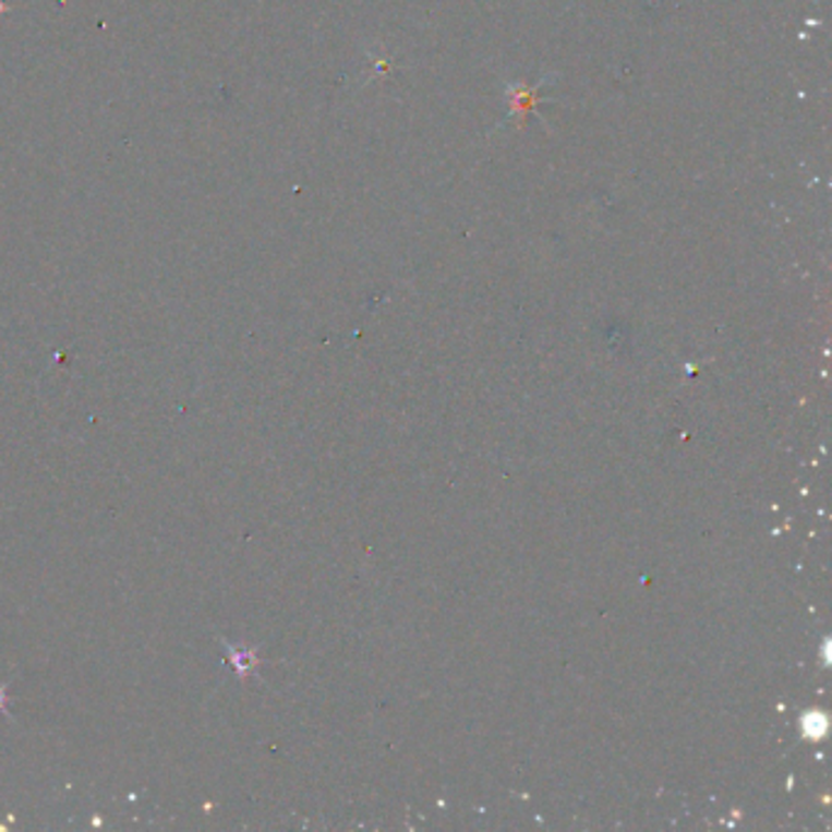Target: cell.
<instances>
[{
  "label": "cell",
  "instance_id": "6da1fadb",
  "mask_svg": "<svg viewBox=\"0 0 832 832\" xmlns=\"http://www.w3.org/2000/svg\"><path fill=\"white\" fill-rule=\"evenodd\" d=\"M225 647H228L230 660L234 662V666H238V672H240V674H246V656H250V654H244V652L240 650V647H238V650H234V647L228 644V642H225Z\"/></svg>",
  "mask_w": 832,
  "mask_h": 832
},
{
  "label": "cell",
  "instance_id": "7a4b0ae2",
  "mask_svg": "<svg viewBox=\"0 0 832 832\" xmlns=\"http://www.w3.org/2000/svg\"><path fill=\"white\" fill-rule=\"evenodd\" d=\"M5 706V691H3V688H0V708H3Z\"/></svg>",
  "mask_w": 832,
  "mask_h": 832
}]
</instances>
